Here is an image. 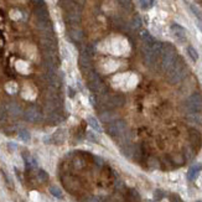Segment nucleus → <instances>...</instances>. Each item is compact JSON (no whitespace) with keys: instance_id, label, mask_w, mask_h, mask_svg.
<instances>
[{"instance_id":"f257e3e1","label":"nucleus","mask_w":202,"mask_h":202,"mask_svg":"<svg viewBox=\"0 0 202 202\" xmlns=\"http://www.w3.org/2000/svg\"><path fill=\"white\" fill-rule=\"evenodd\" d=\"M187 73V67H186V63L184 62L182 58L177 57L176 62L175 65L171 67V70L167 72V79L169 82L175 84V83H179L180 81H182L185 78Z\"/></svg>"},{"instance_id":"f03ea898","label":"nucleus","mask_w":202,"mask_h":202,"mask_svg":"<svg viewBox=\"0 0 202 202\" xmlns=\"http://www.w3.org/2000/svg\"><path fill=\"white\" fill-rule=\"evenodd\" d=\"M161 56H163V61H161V66H163V70L169 72L171 70V67L175 65L177 60V53L175 47L171 44H163V52H161Z\"/></svg>"},{"instance_id":"7ed1b4c3","label":"nucleus","mask_w":202,"mask_h":202,"mask_svg":"<svg viewBox=\"0 0 202 202\" xmlns=\"http://www.w3.org/2000/svg\"><path fill=\"white\" fill-rule=\"evenodd\" d=\"M125 130H127V124L123 119L113 120V122L109 123V125H108V134L114 138L123 137Z\"/></svg>"},{"instance_id":"20e7f679","label":"nucleus","mask_w":202,"mask_h":202,"mask_svg":"<svg viewBox=\"0 0 202 202\" xmlns=\"http://www.w3.org/2000/svg\"><path fill=\"white\" fill-rule=\"evenodd\" d=\"M186 108L190 113H200L202 111V96L200 93L191 94L186 101Z\"/></svg>"},{"instance_id":"39448f33","label":"nucleus","mask_w":202,"mask_h":202,"mask_svg":"<svg viewBox=\"0 0 202 202\" xmlns=\"http://www.w3.org/2000/svg\"><path fill=\"white\" fill-rule=\"evenodd\" d=\"M88 87L91 91L96 92V93H103L105 89L104 83L101 79V77L93 71L88 72Z\"/></svg>"},{"instance_id":"423d86ee","label":"nucleus","mask_w":202,"mask_h":202,"mask_svg":"<svg viewBox=\"0 0 202 202\" xmlns=\"http://www.w3.org/2000/svg\"><path fill=\"white\" fill-rule=\"evenodd\" d=\"M62 182L65 185V187L72 194H76L79 188H81V181L77 177L73 176H65L62 179Z\"/></svg>"},{"instance_id":"0eeeda50","label":"nucleus","mask_w":202,"mask_h":202,"mask_svg":"<svg viewBox=\"0 0 202 202\" xmlns=\"http://www.w3.org/2000/svg\"><path fill=\"white\" fill-rule=\"evenodd\" d=\"M41 118H42L41 112H40L38 108H36V107H30V108L25 111V119L28 120V122L37 123L41 120Z\"/></svg>"},{"instance_id":"6e6552de","label":"nucleus","mask_w":202,"mask_h":202,"mask_svg":"<svg viewBox=\"0 0 202 202\" xmlns=\"http://www.w3.org/2000/svg\"><path fill=\"white\" fill-rule=\"evenodd\" d=\"M188 134H190V143L192 145L194 149H200L201 147V144H202V137L198 130L196 129H190V131H188Z\"/></svg>"},{"instance_id":"1a4fd4ad","label":"nucleus","mask_w":202,"mask_h":202,"mask_svg":"<svg viewBox=\"0 0 202 202\" xmlns=\"http://www.w3.org/2000/svg\"><path fill=\"white\" fill-rule=\"evenodd\" d=\"M171 31H172L174 36L176 37L179 41H181V42L186 41V30L182 28V26H180L177 24H172L171 25Z\"/></svg>"},{"instance_id":"9d476101","label":"nucleus","mask_w":202,"mask_h":202,"mask_svg":"<svg viewBox=\"0 0 202 202\" xmlns=\"http://www.w3.org/2000/svg\"><path fill=\"white\" fill-rule=\"evenodd\" d=\"M79 66L81 68L86 72H91V68H92V57H89L88 55H86L84 52L81 53L79 56Z\"/></svg>"},{"instance_id":"9b49d317","label":"nucleus","mask_w":202,"mask_h":202,"mask_svg":"<svg viewBox=\"0 0 202 202\" xmlns=\"http://www.w3.org/2000/svg\"><path fill=\"white\" fill-rule=\"evenodd\" d=\"M41 46L44 51H56V42L52 37H42Z\"/></svg>"},{"instance_id":"f8f14e48","label":"nucleus","mask_w":202,"mask_h":202,"mask_svg":"<svg viewBox=\"0 0 202 202\" xmlns=\"http://www.w3.org/2000/svg\"><path fill=\"white\" fill-rule=\"evenodd\" d=\"M67 22L71 24V25H78L79 21H81V14H79V11L77 10H73V11H68L67 12Z\"/></svg>"},{"instance_id":"ddd939ff","label":"nucleus","mask_w":202,"mask_h":202,"mask_svg":"<svg viewBox=\"0 0 202 202\" xmlns=\"http://www.w3.org/2000/svg\"><path fill=\"white\" fill-rule=\"evenodd\" d=\"M125 103V99L123 96L120 94H115V96H112L109 99H108V107H122L123 104Z\"/></svg>"},{"instance_id":"4468645a","label":"nucleus","mask_w":202,"mask_h":202,"mask_svg":"<svg viewBox=\"0 0 202 202\" xmlns=\"http://www.w3.org/2000/svg\"><path fill=\"white\" fill-rule=\"evenodd\" d=\"M6 111L12 117H18V115L21 114V108H20V105L16 104V103H9L6 105Z\"/></svg>"},{"instance_id":"2eb2a0df","label":"nucleus","mask_w":202,"mask_h":202,"mask_svg":"<svg viewBox=\"0 0 202 202\" xmlns=\"http://www.w3.org/2000/svg\"><path fill=\"white\" fill-rule=\"evenodd\" d=\"M201 169H202V165H201V164H197V165H195V166H191L190 170H188V172H187L188 180L194 181V180L197 177V175H198V172L201 171Z\"/></svg>"},{"instance_id":"dca6fc26","label":"nucleus","mask_w":202,"mask_h":202,"mask_svg":"<svg viewBox=\"0 0 202 202\" xmlns=\"http://www.w3.org/2000/svg\"><path fill=\"white\" fill-rule=\"evenodd\" d=\"M187 120L191 124L202 125V114H200V113H190L187 115Z\"/></svg>"},{"instance_id":"f3484780","label":"nucleus","mask_w":202,"mask_h":202,"mask_svg":"<svg viewBox=\"0 0 202 202\" xmlns=\"http://www.w3.org/2000/svg\"><path fill=\"white\" fill-rule=\"evenodd\" d=\"M35 15L37 16V20H48V11L45 6L42 8H36L35 9Z\"/></svg>"},{"instance_id":"a211bd4d","label":"nucleus","mask_w":202,"mask_h":202,"mask_svg":"<svg viewBox=\"0 0 202 202\" xmlns=\"http://www.w3.org/2000/svg\"><path fill=\"white\" fill-rule=\"evenodd\" d=\"M170 161H171V164H172V165L181 166V165L185 164V161H186V160H185V157H184L182 154H174V155H171Z\"/></svg>"},{"instance_id":"6ab92c4d","label":"nucleus","mask_w":202,"mask_h":202,"mask_svg":"<svg viewBox=\"0 0 202 202\" xmlns=\"http://www.w3.org/2000/svg\"><path fill=\"white\" fill-rule=\"evenodd\" d=\"M140 37H141V40L144 41V45L145 46H151L155 41H154V38H153V36L147 32L146 30H144V31H141L140 32Z\"/></svg>"},{"instance_id":"aec40b11","label":"nucleus","mask_w":202,"mask_h":202,"mask_svg":"<svg viewBox=\"0 0 202 202\" xmlns=\"http://www.w3.org/2000/svg\"><path fill=\"white\" fill-rule=\"evenodd\" d=\"M101 119H102V122L109 124V123L113 122V120H115V117H114V113H113V112L107 111V112H104V113L101 114Z\"/></svg>"},{"instance_id":"412c9836","label":"nucleus","mask_w":202,"mask_h":202,"mask_svg":"<svg viewBox=\"0 0 202 202\" xmlns=\"http://www.w3.org/2000/svg\"><path fill=\"white\" fill-rule=\"evenodd\" d=\"M70 36L75 40V41H81V40H82V37H83V32L81 31L78 28H72V29L70 30Z\"/></svg>"},{"instance_id":"4be33fe9","label":"nucleus","mask_w":202,"mask_h":202,"mask_svg":"<svg viewBox=\"0 0 202 202\" xmlns=\"http://www.w3.org/2000/svg\"><path fill=\"white\" fill-rule=\"evenodd\" d=\"M87 122H88V124L94 129V130H97V131H102V128H101V125H99V122L98 120L94 118V117H88V119H87Z\"/></svg>"},{"instance_id":"5701e85b","label":"nucleus","mask_w":202,"mask_h":202,"mask_svg":"<svg viewBox=\"0 0 202 202\" xmlns=\"http://www.w3.org/2000/svg\"><path fill=\"white\" fill-rule=\"evenodd\" d=\"M63 140H65V130L58 129L55 134H53V141L56 144H61V143H63Z\"/></svg>"},{"instance_id":"b1692460","label":"nucleus","mask_w":202,"mask_h":202,"mask_svg":"<svg viewBox=\"0 0 202 202\" xmlns=\"http://www.w3.org/2000/svg\"><path fill=\"white\" fill-rule=\"evenodd\" d=\"M187 53H188V56L191 57V60H192L194 62H196V61L198 60V53H197V51L195 50V47L188 46V47H187Z\"/></svg>"},{"instance_id":"393cba45","label":"nucleus","mask_w":202,"mask_h":202,"mask_svg":"<svg viewBox=\"0 0 202 202\" xmlns=\"http://www.w3.org/2000/svg\"><path fill=\"white\" fill-rule=\"evenodd\" d=\"M19 138H20L22 141L28 143V141H30V139H31V135H30V133H29L28 130L22 129V130H20V131H19Z\"/></svg>"},{"instance_id":"a878e982","label":"nucleus","mask_w":202,"mask_h":202,"mask_svg":"<svg viewBox=\"0 0 202 202\" xmlns=\"http://www.w3.org/2000/svg\"><path fill=\"white\" fill-rule=\"evenodd\" d=\"M147 166H149L150 169H157L160 166V163H159V160L155 159V157H149V159H147Z\"/></svg>"},{"instance_id":"bb28decb","label":"nucleus","mask_w":202,"mask_h":202,"mask_svg":"<svg viewBox=\"0 0 202 202\" xmlns=\"http://www.w3.org/2000/svg\"><path fill=\"white\" fill-rule=\"evenodd\" d=\"M50 192H51L52 196H55L57 198H62V191L60 190L58 187H56V186H51L50 187Z\"/></svg>"},{"instance_id":"cd10ccee","label":"nucleus","mask_w":202,"mask_h":202,"mask_svg":"<svg viewBox=\"0 0 202 202\" xmlns=\"http://www.w3.org/2000/svg\"><path fill=\"white\" fill-rule=\"evenodd\" d=\"M37 179H38V181H41V182H46L48 180V175H47V172L45 170H38Z\"/></svg>"},{"instance_id":"c85d7f7f","label":"nucleus","mask_w":202,"mask_h":202,"mask_svg":"<svg viewBox=\"0 0 202 202\" xmlns=\"http://www.w3.org/2000/svg\"><path fill=\"white\" fill-rule=\"evenodd\" d=\"M195 156V150H192L191 147H185V160H191Z\"/></svg>"},{"instance_id":"c756f323","label":"nucleus","mask_w":202,"mask_h":202,"mask_svg":"<svg viewBox=\"0 0 202 202\" xmlns=\"http://www.w3.org/2000/svg\"><path fill=\"white\" fill-rule=\"evenodd\" d=\"M108 202H125L124 197L120 194H114L113 196H111V198L108 200Z\"/></svg>"},{"instance_id":"7c9ffc66","label":"nucleus","mask_w":202,"mask_h":202,"mask_svg":"<svg viewBox=\"0 0 202 202\" xmlns=\"http://www.w3.org/2000/svg\"><path fill=\"white\" fill-rule=\"evenodd\" d=\"M190 8H191V10H192V12L195 14V16L198 19V21H202V12L197 9V6H195V5H190Z\"/></svg>"},{"instance_id":"2f4dec72","label":"nucleus","mask_w":202,"mask_h":202,"mask_svg":"<svg viewBox=\"0 0 202 202\" xmlns=\"http://www.w3.org/2000/svg\"><path fill=\"white\" fill-rule=\"evenodd\" d=\"M141 26V19H140V16H135L133 19V28L134 29H139Z\"/></svg>"},{"instance_id":"473e14b6","label":"nucleus","mask_w":202,"mask_h":202,"mask_svg":"<svg viewBox=\"0 0 202 202\" xmlns=\"http://www.w3.org/2000/svg\"><path fill=\"white\" fill-rule=\"evenodd\" d=\"M118 2H119V4L120 5H122L124 9H130L131 8V0H118Z\"/></svg>"},{"instance_id":"72a5a7b5","label":"nucleus","mask_w":202,"mask_h":202,"mask_svg":"<svg viewBox=\"0 0 202 202\" xmlns=\"http://www.w3.org/2000/svg\"><path fill=\"white\" fill-rule=\"evenodd\" d=\"M164 196H165L164 191H161V190H155V192H154V198H155L156 201L163 200V198H164Z\"/></svg>"},{"instance_id":"f704fd0d","label":"nucleus","mask_w":202,"mask_h":202,"mask_svg":"<svg viewBox=\"0 0 202 202\" xmlns=\"http://www.w3.org/2000/svg\"><path fill=\"white\" fill-rule=\"evenodd\" d=\"M169 200H170V202H184V201L181 200V197H180L179 195H176V194H171V195L169 196Z\"/></svg>"},{"instance_id":"c9c22d12","label":"nucleus","mask_w":202,"mask_h":202,"mask_svg":"<svg viewBox=\"0 0 202 202\" xmlns=\"http://www.w3.org/2000/svg\"><path fill=\"white\" fill-rule=\"evenodd\" d=\"M115 188H117L118 191H122V190H124V188H125V186H124V184L120 181V180H117L115 181Z\"/></svg>"},{"instance_id":"e433bc0d","label":"nucleus","mask_w":202,"mask_h":202,"mask_svg":"<svg viewBox=\"0 0 202 202\" xmlns=\"http://www.w3.org/2000/svg\"><path fill=\"white\" fill-rule=\"evenodd\" d=\"M32 3L35 4L36 8H42V6H45V0H32Z\"/></svg>"},{"instance_id":"4c0bfd02","label":"nucleus","mask_w":202,"mask_h":202,"mask_svg":"<svg viewBox=\"0 0 202 202\" xmlns=\"http://www.w3.org/2000/svg\"><path fill=\"white\" fill-rule=\"evenodd\" d=\"M83 165H84V164H83V161L81 160V159H76V160H75V166H76V167L81 169V167H82Z\"/></svg>"},{"instance_id":"58836bf2","label":"nucleus","mask_w":202,"mask_h":202,"mask_svg":"<svg viewBox=\"0 0 202 202\" xmlns=\"http://www.w3.org/2000/svg\"><path fill=\"white\" fill-rule=\"evenodd\" d=\"M94 161H97V163H98V166H99V167L103 165V161H102V159H99V157H94Z\"/></svg>"},{"instance_id":"ea45409f","label":"nucleus","mask_w":202,"mask_h":202,"mask_svg":"<svg viewBox=\"0 0 202 202\" xmlns=\"http://www.w3.org/2000/svg\"><path fill=\"white\" fill-rule=\"evenodd\" d=\"M3 117H4V108H3L2 105H0V119H2Z\"/></svg>"},{"instance_id":"a19ab883","label":"nucleus","mask_w":202,"mask_h":202,"mask_svg":"<svg viewBox=\"0 0 202 202\" xmlns=\"http://www.w3.org/2000/svg\"><path fill=\"white\" fill-rule=\"evenodd\" d=\"M196 25H197V28L200 29V31L202 32V21H197V24H196Z\"/></svg>"},{"instance_id":"79ce46f5","label":"nucleus","mask_w":202,"mask_h":202,"mask_svg":"<svg viewBox=\"0 0 202 202\" xmlns=\"http://www.w3.org/2000/svg\"><path fill=\"white\" fill-rule=\"evenodd\" d=\"M146 202H155V201H146Z\"/></svg>"},{"instance_id":"37998d69","label":"nucleus","mask_w":202,"mask_h":202,"mask_svg":"<svg viewBox=\"0 0 202 202\" xmlns=\"http://www.w3.org/2000/svg\"><path fill=\"white\" fill-rule=\"evenodd\" d=\"M16 202H22V201H20V200H18V201H16Z\"/></svg>"},{"instance_id":"c03bdc74","label":"nucleus","mask_w":202,"mask_h":202,"mask_svg":"<svg viewBox=\"0 0 202 202\" xmlns=\"http://www.w3.org/2000/svg\"><path fill=\"white\" fill-rule=\"evenodd\" d=\"M196 202H202V201H196Z\"/></svg>"}]
</instances>
